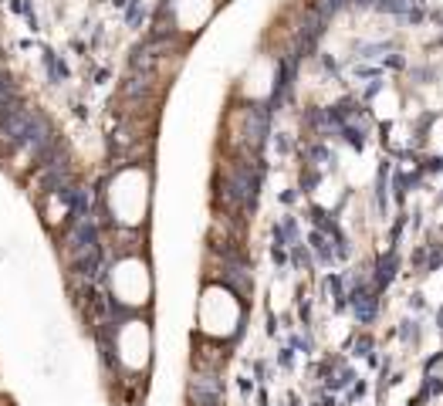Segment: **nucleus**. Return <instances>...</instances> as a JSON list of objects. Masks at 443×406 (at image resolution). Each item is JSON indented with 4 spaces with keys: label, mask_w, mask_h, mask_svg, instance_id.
<instances>
[{
    "label": "nucleus",
    "mask_w": 443,
    "mask_h": 406,
    "mask_svg": "<svg viewBox=\"0 0 443 406\" xmlns=\"http://www.w3.org/2000/svg\"><path fill=\"white\" fill-rule=\"evenodd\" d=\"M102 359L112 383H146L156 359V332L149 315H119L102 328Z\"/></svg>",
    "instance_id": "obj_1"
},
{
    "label": "nucleus",
    "mask_w": 443,
    "mask_h": 406,
    "mask_svg": "<svg viewBox=\"0 0 443 406\" xmlns=\"http://www.w3.org/2000/svg\"><path fill=\"white\" fill-rule=\"evenodd\" d=\"M102 206L112 231L142 234L153 213V169L146 162H122L102 190Z\"/></svg>",
    "instance_id": "obj_2"
},
{
    "label": "nucleus",
    "mask_w": 443,
    "mask_h": 406,
    "mask_svg": "<svg viewBox=\"0 0 443 406\" xmlns=\"http://www.w3.org/2000/svg\"><path fill=\"white\" fill-rule=\"evenodd\" d=\"M105 291L109 305L119 315H149L156 301V275L153 261L142 247L116 250L105 264Z\"/></svg>",
    "instance_id": "obj_3"
},
{
    "label": "nucleus",
    "mask_w": 443,
    "mask_h": 406,
    "mask_svg": "<svg viewBox=\"0 0 443 406\" xmlns=\"http://www.w3.org/2000/svg\"><path fill=\"white\" fill-rule=\"evenodd\" d=\"M197 335L203 342L213 345H230L244 328V298L230 288V284L217 281H203L200 295H197Z\"/></svg>",
    "instance_id": "obj_4"
},
{
    "label": "nucleus",
    "mask_w": 443,
    "mask_h": 406,
    "mask_svg": "<svg viewBox=\"0 0 443 406\" xmlns=\"http://www.w3.org/2000/svg\"><path fill=\"white\" fill-rule=\"evenodd\" d=\"M278 92V58L274 54H254L250 65L244 68L237 95L247 105H261L268 98H274Z\"/></svg>",
    "instance_id": "obj_5"
},
{
    "label": "nucleus",
    "mask_w": 443,
    "mask_h": 406,
    "mask_svg": "<svg viewBox=\"0 0 443 406\" xmlns=\"http://www.w3.org/2000/svg\"><path fill=\"white\" fill-rule=\"evenodd\" d=\"M217 0H166V17L173 34H200L213 21Z\"/></svg>",
    "instance_id": "obj_6"
},
{
    "label": "nucleus",
    "mask_w": 443,
    "mask_h": 406,
    "mask_svg": "<svg viewBox=\"0 0 443 406\" xmlns=\"http://www.w3.org/2000/svg\"><path fill=\"white\" fill-rule=\"evenodd\" d=\"M369 109H372V116L379 122H389L393 125V122L403 119V109H406L403 92L396 85H379L376 95H372V102H369Z\"/></svg>",
    "instance_id": "obj_7"
},
{
    "label": "nucleus",
    "mask_w": 443,
    "mask_h": 406,
    "mask_svg": "<svg viewBox=\"0 0 443 406\" xmlns=\"http://www.w3.org/2000/svg\"><path fill=\"white\" fill-rule=\"evenodd\" d=\"M345 190H349V183L342 180V173H325L322 180L315 183V190H312V203H315L318 210H325V213H332V210L342 206Z\"/></svg>",
    "instance_id": "obj_8"
},
{
    "label": "nucleus",
    "mask_w": 443,
    "mask_h": 406,
    "mask_svg": "<svg viewBox=\"0 0 443 406\" xmlns=\"http://www.w3.org/2000/svg\"><path fill=\"white\" fill-rule=\"evenodd\" d=\"M420 3H423V7H426L433 17H440V21H443V0H420Z\"/></svg>",
    "instance_id": "obj_9"
}]
</instances>
